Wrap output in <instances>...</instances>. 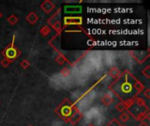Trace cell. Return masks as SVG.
Instances as JSON below:
<instances>
[{
	"mask_svg": "<svg viewBox=\"0 0 150 126\" xmlns=\"http://www.w3.org/2000/svg\"><path fill=\"white\" fill-rule=\"evenodd\" d=\"M144 89L143 83L129 70H125L121 73L120 76L109 86L110 91L115 95L120 102L124 103L127 107L138 97Z\"/></svg>",
	"mask_w": 150,
	"mask_h": 126,
	"instance_id": "cell-1",
	"label": "cell"
},
{
	"mask_svg": "<svg viewBox=\"0 0 150 126\" xmlns=\"http://www.w3.org/2000/svg\"><path fill=\"white\" fill-rule=\"evenodd\" d=\"M126 111L137 121L144 122L149 118V108L143 98L137 97L127 107Z\"/></svg>",
	"mask_w": 150,
	"mask_h": 126,
	"instance_id": "cell-2",
	"label": "cell"
},
{
	"mask_svg": "<svg viewBox=\"0 0 150 126\" xmlns=\"http://www.w3.org/2000/svg\"><path fill=\"white\" fill-rule=\"evenodd\" d=\"M77 111H79V110L76 107V105L66 98L54 110V112L66 123H69L70 118Z\"/></svg>",
	"mask_w": 150,
	"mask_h": 126,
	"instance_id": "cell-3",
	"label": "cell"
},
{
	"mask_svg": "<svg viewBox=\"0 0 150 126\" xmlns=\"http://www.w3.org/2000/svg\"><path fill=\"white\" fill-rule=\"evenodd\" d=\"M14 41H15V36L12 37V40L11 43L6 46L3 51H2V54L5 59L10 60L11 61H13L14 60H16L19 55H20V51L18 48H17L16 46H14Z\"/></svg>",
	"mask_w": 150,
	"mask_h": 126,
	"instance_id": "cell-4",
	"label": "cell"
},
{
	"mask_svg": "<svg viewBox=\"0 0 150 126\" xmlns=\"http://www.w3.org/2000/svg\"><path fill=\"white\" fill-rule=\"evenodd\" d=\"M130 54L132 55V57L134 59V61L138 63V64H142L149 57V50H142V51H132L130 52Z\"/></svg>",
	"mask_w": 150,
	"mask_h": 126,
	"instance_id": "cell-5",
	"label": "cell"
},
{
	"mask_svg": "<svg viewBox=\"0 0 150 126\" xmlns=\"http://www.w3.org/2000/svg\"><path fill=\"white\" fill-rule=\"evenodd\" d=\"M83 25V18L82 17H65L63 18V26L69 25Z\"/></svg>",
	"mask_w": 150,
	"mask_h": 126,
	"instance_id": "cell-6",
	"label": "cell"
},
{
	"mask_svg": "<svg viewBox=\"0 0 150 126\" xmlns=\"http://www.w3.org/2000/svg\"><path fill=\"white\" fill-rule=\"evenodd\" d=\"M54 7H55V4L50 0H46L44 2H42L41 4H40V9L45 13H47V14L50 13L54 9Z\"/></svg>",
	"mask_w": 150,
	"mask_h": 126,
	"instance_id": "cell-7",
	"label": "cell"
},
{
	"mask_svg": "<svg viewBox=\"0 0 150 126\" xmlns=\"http://www.w3.org/2000/svg\"><path fill=\"white\" fill-rule=\"evenodd\" d=\"M65 14H75V13H81L82 12V6L81 5H66L64 7Z\"/></svg>",
	"mask_w": 150,
	"mask_h": 126,
	"instance_id": "cell-8",
	"label": "cell"
},
{
	"mask_svg": "<svg viewBox=\"0 0 150 126\" xmlns=\"http://www.w3.org/2000/svg\"><path fill=\"white\" fill-rule=\"evenodd\" d=\"M61 8H59L48 19H47V24L50 25V26H52L54 24H55V23H57V22H61Z\"/></svg>",
	"mask_w": 150,
	"mask_h": 126,
	"instance_id": "cell-9",
	"label": "cell"
},
{
	"mask_svg": "<svg viewBox=\"0 0 150 126\" xmlns=\"http://www.w3.org/2000/svg\"><path fill=\"white\" fill-rule=\"evenodd\" d=\"M26 21L31 24V25H34L36 24V22L39 20V16L35 11H31L27 14V16L25 17Z\"/></svg>",
	"mask_w": 150,
	"mask_h": 126,
	"instance_id": "cell-10",
	"label": "cell"
},
{
	"mask_svg": "<svg viewBox=\"0 0 150 126\" xmlns=\"http://www.w3.org/2000/svg\"><path fill=\"white\" fill-rule=\"evenodd\" d=\"M108 75L115 81V80H117L120 76V75H121V72H120V70L119 69V68H115V67H113V68H112L110 70H109V73H108Z\"/></svg>",
	"mask_w": 150,
	"mask_h": 126,
	"instance_id": "cell-11",
	"label": "cell"
},
{
	"mask_svg": "<svg viewBox=\"0 0 150 126\" xmlns=\"http://www.w3.org/2000/svg\"><path fill=\"white\" fill-rule=\"evenodd\" d=\"M82 118H83V113L80 112V111H77V112L70 118V120H69V123H70V124L73 125H76Z\"/></svg>",
	"mask_w": 150,
	"mask_h": 126,
	"instance_id": "cell-12",
	"label": "cell"
},
{
	"mask_svg": "<svg viewBox=\"0 0 150 126\" xmlns=\"http://www.w3.org/2000/svg\"><path fill=\"white\" fill-rule=\"evenodd\" d=\"M101 102L105 105V106H110L112 103H113V98L109 96L108 94H105L102 97H101Z\"/></svg>",
	"mask_w": 150,
	"mask_h": 126,
	"instance_id": "cell-13",
	"label": "cell"
},
{
	"mask_svg": "<svg viewBox=\"0 0 150 126\" xmlns=\"http://www.w3.org/2000/svg\"><path fill=\"white\" fill-rule=\"evenodd\" d=\"M55 61L59 64V65H63L65 62H68V63H69L70 64V61L67 59V57L63 54V53H59L58 54V56L55 58Z\"/></svg>",
	"mask_w": 150,
	"mask_h": 126,
	"instance_id": "cell-14",
	"label": "cell"
},
{
	"mask_svg": "<svg viewBox=\"0 0 150 126\" xmlns=\"http://www.w3.org/2000/svg\"><path fill=\"white\" fill-rule=\"evenodd\" d=\"M50 32H51V29H50V27H49L48 25H43V26L40 28V33L43 37L47 36V35L50 33Z\"/></svg>",
	"mask_w": 150,
	"mask_h": 126,
	"instance_id": "cell-15",
	"label": "cell"
},
{
	"mask_svg": "<svg viewBox=\"0 0 150 126\" xmlns=\"http://www.w3.org/2000/svg\"><path fill=\"white\" fill-rule=\"evenodd\" d=\"M18 18L17 17V16H15L14 14H11V16H9L8 18H7V21H8V23L11 25H14L15 24H17L18 22Z\"/></svg>",
	"mask_w": 150,
	"mask_h": 126,
	"instance_id": "cell-16",
	"label": "cell"
},
{
	"mask_svg": "<svg viewBox=\"0 0 150 126\" xmlns=\"http://www.w3.org/2000/svg\"><path fill=\"white\" fill-rule=\"evenodd\" d=\"M115 109H116L119 112L122 113V112H124V111L127 110V105H126L124 103L120 102V103H118L115 105Z\"/></svg>",
	"mask_w": 150,
	"mask_h": 126,
	"instance_id": "cell-17",
	"label": "cell"
},
{
	"mask_svg": "<svg viewBox=\"0 0 150 126\" xmlns=\"http://www.w3.org/2000/svg\"><path fill=\"white\" fill-rule=\"evenodd\" d=\"M119 119L120 120L121 123H127V122L129 120V115H128V113H127V112H125V111L122 112V113L120 115Z\"/></svg>",
	"mask_w": 150,
	"mask_h": 126,
	"instance_id": "cell-18",
	"label": "cell"
},
{
	"mask_svg": "<svg viewBox=\"0 0 150 126\" xmlns=\"http://www.w3.org/2000/svg\"><path fill=\"white\" fill-rule=\"evenodd\" d=\"M52 27L54 28V30L57 33H61L62 31V29H63L62 25L61 22H57V23L54 24V25H52Z\"/></svg>",
	"mask_w": 150,
	"mask_h": 126,
	"instance_id": "cell-19",
	"label": "cell"
},
{
	"mask_svg": "<svg viewBox=\"0 0 150 126\" xmlns=\"http://www.w3.org/2000/svg\"><path fill=\"white\" fill-rule=\"evenodd\" d=\"M106 126H122V125H121L120 122L118 121L116 118H113V119H112V120L106 125Z\"/></svg>",
	"mask_w": 150,
	"mask_h": 126,
	"instance_id": "cell-20",
	"label": "cell"
},
{
	"mask_svg": "<svg viewBox=\"0 0 150 126\" xmlns=\"http://www.w3.org/2000/svg\"><path fill=\"white\" fill-rule=\"evenodd\" d=\"M30 65H31V63H30V61H29L28 60H23V61H21V63H20L21 68H24V69L28 68L30 67Z\"/></svg>",
	"mask_w": 150,
	"mask_h": 126,
	"instance_id": "cell-21",
	"label": "cell"
},
{
	"mask_svg": "<svg viewBox=\"0 0 150 126\" xmlns=\"http://www.w3.org/2000/svg\"><path fill=\"white\" fill-rule=\"evenodd\" d=\"M142 73L144 76H146V78H150V66H147Z\"/></svg>",
	"mask_w": 150,
	"mask_h": 126,
	"instance_id": "cell-22",
	"label": "cell"
},
{
	"mask_svg": "<svg viewBox=\"0 0 150 126\" xmlns=\"http://www.w3.org/2000/svg\"><path fill=\"white\" fill-rule=\"evenodd\" d=\"M12 61H11L10 60H8V59H5V58H4L2 61H1V62H0V64H1V66L2 67H4V68H7L11 63Z\"/></svg>",
	"mask_w": 150,
	"mask_h": 126,
	"instance_id": "cell-23",
	"label": "cell"
},
{
	"mask_svg": "<svg viewBox=\"0 0 150 126\" xmlns=\"http://www.w3.org/2000/svg\"><path fill=\"white\" fill-rule=\"evenodd\" d=\"M69 74H70V70H69L68 68H64L61 71V75H62L63 77H67V76H69Z\"/></svg>",
	"mask_w": 150,
	"mask_h": 126,
	"instance_id": "cell-24",
	"label": "cell"
},
{
	"mask_svg": "<svg viewBox=\"0 0 150 126\" xmlns=\"http://www.w3.org/2000/svg\"><path fill=\"white\" fill-rule=\"evenodd\" d=\"M144 96L147 98V99H150V89H147L145 91H144Z\"/></svg>",
	"mask_w": 150,
	"mask_h": 126,
	"instance_id": "cell-25",
	"label": "cell"
},
{
	"mask_svg": "<svg viewBox=\"0 0 150 126\" xmlns=\"http://www.w3.org/2000/svg\"><path fill=\"white\" fill-rule=\"evenodd\" d=\"M139 126H149V125L148 123H146V122H142V123L139 125Z\"/></svg>",
	"mask_w": 150,
	"mask_h": 126,
	"instance_id": "cell-26",
	"label": "cell"
},
{
	"mask_svg": "<svg viewBox=\"0 0 150 126\" xmlns=\"http://www.w3.org/2000/svg\"><path fill=\"white\" fill-rule=\"evenodd\" d=\"M87 126H95V125H94L93 124H89V125H88Z\"/></svg>",
	"mask_w": 150,
	"mask_h": 126,
	"instance_id": "cell-27",
	"label": "cell"
},
{
	"mask_svg": "<svg viewBox=\"0 0 150 126\" xmlns=\"http://www.w3.org/2000/svg\"><path fill=\"white\" fill-rule=\"evenodd\" d=\"M2 17H3V14H2V12H1V11H0V18H2Z\"/></svg>",
	"mask_w": 150,
	"mask_h": 126,
	"instance_id": "cell-28",
	"label": "cell"
},
{
	"mask_svg": "<svg viewBox=\"0 0 150 126\" xmlns=\"http://www.w3.org/2000/svg\"><path fill=\"white\" fill-rule=\"evenodd\" d=\"M28 126H33V125H28Z\"/></svg>",
	"mask_w": 150,
	"mask_h": 126,
	"instance_id": "cell-29",
	"label": "cell"
},
{
	"mask_svg": "<svg viewBox=\"0 0 150 126\" xmlns=\"http://www.w3.org/2000/svg\"><path fill=\"white\" fill-rule=\"evenodd\" d=\"M122 126H127V125H122Z\"/></svg>",
	"mask_w": 150,
	"mask_h": 126,
	"instance_id": "cell-30",
	"label": "cell"
}]
</instances>
